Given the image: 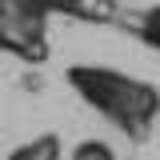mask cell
<instances>
[{
    "label": "cell",
    "mask_w": 160,
    "mask_h": 160,
    "mask_svg": "<svg viewBox=\"0 0 160 160\" xmlns=\"http://www.w3.org/2000/svg\"><path fill=\"white\" fill-rule=\"evenodd\" d=\"M72 88L88 100L92 108H100L104 116L120 120V124H140L152 108V92L140 88L132 80L116 76V72H104V68H72L68 72Z\"/></svg>",
    "instance_id": "1"
},
{
    "label": "cell",
    "mask_w": 160,
    "mask_h": 160,
    "mask_svg": "<svg viewBox=\"0 0 160 160\" xmlns=\"http://www.w3.org/2000/svg\"><path fill=\"white\" fill-rule=\"evenodd\" d=\"M48 12H52V0H0V16L28 28H44Z\"/></svg>",
    "instance_id": "2"
},
{
    "label": "cell",
    "mask_w": 160,
    "mask_h": 160,
    "mask_svg": "<svg viewBox=\"0 0 160 160\" xmlns=\"http://www.w3.org/2000/svg\"><path fill=\"white\" fill-rule=\"evenodd\" d=\"M52 8L72 12V16H84V20H108L112 16V4L108 0H52Z\"/></svg>",
    "instance_id": "3"
},
{
    "label": "cell",
    "mask_w": 160,
    "mask_h": 160,
    "mask_svg": "<svg viewBox=\"0 0 160 160\" xmlns=\"http://www.w3.org/2000/svg\"><path fill=\"white\" fill-rule=\"evenodd\" d=\"M56 152V140H36V144H24L16 156H52Z\"/></svg>",
    "instance_id": "4"
}]
</instances>
